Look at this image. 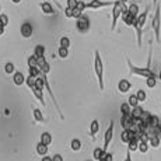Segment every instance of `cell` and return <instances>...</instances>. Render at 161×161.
<instances>
[{
  "label": "cell",
  "instance_id": "1",
  "mask_svg": "<svg viewBox=\"0 0 161 161\" xmlns=\"http://www.w3.org/2000/svg\"><path fill=\"white\" fill-rule=\"evenodd\" d=\"M126 62H128V66H129V70H130L132 74H135V76H139V77H144V79H147V77H151V76H156L154 72L150 69V63H151V49L150 52H148V63L146 67H137L135 66V64L130 62V59H126Z\"/></svg>",
  "mask_w": 161,
  "mask_h": 161
},
{
  "label": "cell",
  "instance_id": "2",
  "mask_svg": "<svg viewBox=\"0 0 161 161\" xmlns=\"http://www.w3.org/2000/svg\"><path fill=\"white\" fill-rule=\"evenodd\" d=\"M148 11H150V7H147L143 13L139 14L137 18H136L135 25H133V28L136 30V35H137V46L139 48H142V41H143V27H144V24H146Z\"/></svg>",
  "mask_w": 161,
  "mask_h": 161
},
{
  "label": "cell",
  "instance_id": "3",
  "mask_svg": "<svg viewBox=\"0 0 161 161\" xmlns=\"http://www.w3.org/2000/svg\"><path fill=\"white\" fill-rule=\"evenodd\" d=\"M94 70H95V76L98 79V86L100 90L104 91V64H103V59L101 55L98 52V49L94 52Z\"/></svg>",
  "mask_w": 161,
  "mask_h": 161
},
{
  "label": "cell",
  "instance_id": "4",
  "mask_svg": "<svg viewBox=\"0 0 161 161\" xmlns=\"http://www.w3.org/2000/svg\"><path fill=\"white\" fill-rule=\"evenodd\" d=\"M128 10V6L126 3L120 2V0H115V4L112 6V24H111V30H115L116 28V24H118V20L122 17V13L123 11Z\"/></svg>",
  "mask_w": 161,
  "mask_h": 161
},
{
  "label": "cell",
  "instance_id": "5",
  "mask_svg": "<svg viewBox=\"0 0 161 161\" xmlns=\"http://www.w3.org/2000/svg\"><path fill=\"white\" fill-rule=\"evenodd\" d=\"M151 27H153L156 41H157V44H158L160 34H161V6H160V3H157V6H156V13H154L153 21H151Z\"/></svg>",
  "mask_w": 161,
  "mask_h": 161
},
{
  "label": "cell",
  "instance_id": "6",
  "mask_svg": "<svg viewBox=\"0 0 161 161\" xmlns=\"http://www.w3.org/2000/svg\"><path fill=\"white\" fill-rule=\"evenodd\" d=\"M115 4V0H91L90 3H87V8L91 10H98V8H104V7H111V6Z\"/></svg>",
  "mask_w": 161,
  "mask_h": 161
},
{
  "label": "cell",
  "instance_id": "7",
  "mask_svg": "<svg viewBox=\"0 0 161 161\" xmlns=\"http://www.w3.org/2000/svg\"><path fill=\"white\" fill-rule=\"evenodd\" d=\"M114 126H115V123H114V120L109 123V126H108V129L105 130V135H104V150L108 151V147H109L111 142H112V137H114Z\"/></svg>",
  "mask_w": 161,
  "mask_h": 161
},
{
  "label": "cell",
  "instance_id": "8",
  "mask_svg": "<svg viewBox=\"0 0 161 161\" xmlns=\"http://www.w3.org/2000/svg\"><path fill=\"white\" fill-rule=\"evenodd\" d=\"M77 30L80 31V32H87V31L90 30V18L87 17V15H80L79 18H77Z\"/></svg>",
  "mask_w": 161,
  "mask_h": 161
},
{
  "label": "cell",
  "instance_id": "9",
  "mask_svg": "<svg viewBox=\"0 0 161 161\" xmlns=\"http://www.w3.org/2000/svg\"><path fill=\"white\" fill-rule=\"evenodd\" d=\"M20 34L23 38H31L34 34V28L31 23H23V25L20 27Z\"/></svg>",
  "mask_w": 161,
  "mask_h": 161
},
{
  "label": "cell",
  "instance_id": "10",
  "mask_svg": "<svg viewBox=\"0 0 161 161\" xmlns=\"http://www.w3.org/2000/svg\"><path fill=\"white\" fill-rule=\"evenodd\" d=\"M133 122H135V119H133L132 114L130 115H122V118H120V126H122V129H132Z\"/></svg>",
  "mask_w": 161,
  "mask_h": 161
},
{
  "label": "cell",
  "instance_id": "11",
  "mask_svg": "<svg viewBox=\"0 0 161 161\" xmlns=\"http://www.w3.org/2000/svg\"><path fill=\"white\" fill-rule=\"evenodd\" d=\"M120 18H122V21H123V23H125L128 27H133V25H135L136 18H137V17H135V15L130 14L128 10H126V11H123V13H122V17H120Z\"/></svg>",
  "mask_w": 161,
  "mask_h": 161
},
{
  "label": "cell",
  "instance_id": "12",
  "mask_svg": "<svg viewBox=\"0 0 161 161\" xmlns=\"http://www.w3.org/2000/svg\"><path fill=\"white\" fill-rule=\"evenodd\" d=\"M130 88H132V83L129 81V80H126V79L119 80V83H118V90H119V92L126 94V92L130 91Z\"/></svg>",
  "mask_w": 161,
  "mask_h": 161
},
{
  "label": "cell",
  "instance_id": "13",
  "mask_svg": "<svg viewBox=\"0 0 161 161\" xmlns=\"http://www.w3.org/2000/svg\"><path fill=\"white\" fill-rule=\"evenodd\" d=\"M31 91H32L34 92V95H35V97H36V100H38L39 101V103H41L42 105H44V107H45V98H44V90H41V88H38V87H36V86L35 84H34V86H31Z\"/></svg>",
  "mask_w": 161,
  "mask_h": 161
},
{
  "label": "cell",
  "instance_id": "14",
  "mask_svg": "<svg viewBox=\"0 0 161 161\" xmlns=\"http://www.w3.org/2000/svg\"><path fill=\"white\" fill-rule=\"evenodd\" d=\"M98 132H100V122H98V119H94L90 125V136L94 139L98 135Z\"/></svg>",
  "mask_w": 161,
  "mask_h": 161
},
{
  "label": "cell",
  "instance_id": "15",
  "mask_svg": "<svg viewBox=\"0 0 161 161\" xmlns=\"http://www.w3.org/2000/svg\"><path fill=\"white\" fill-rule=\"evenodd\" d=\"M39 7H41V10H42V13H44V14L51 15V14H53V13H55L53 6H52L49 2H42L41 4H39Z\"/></svg>",
  "mask_w": 161,
  "mask_h": 161
},
{
  "label": "cell",
  "instance_id": "16",
  "mask_svg": "<svg viewBox=\"0 0 161 161\" xmlns=\"http://www.w3.org/2000/svg\"><path fill=\"white\" fill-rule=\"evenodd\" d=\"M25 77H24V74L21 72H14L13 74V83L15 86H23L24 83H25Z\"/></svg>",
  "mask_w": 161,
  "mask_h": 161
},
{
  "label": "cell",
  "instance_id": "17",
  "mask_svg": "<svg viewBox=\"0 0 161 161\" xmlns=\"http://www.w3.org/2000/svg\"><path fill=\"white\" fill-rule=\"evenodd\" d=\"M105 153H107V151L104 150V147H95L94 148V153H92V157H94L95 161H100L105 156Z\"/></svg>",
  "mask_w": 161,
  "mask_h": 161
},
{
  "label": "cell",
  "instance_id": "18",
  "mask_svg": "<svg viewBox=\"0 0 161 161\" xmlns=\"http://www.w3.org/2000/svg\"><path fill=\"white\" fill-rule=\"evenodd\" d=\"M35 150H36V153H38L41 157H44V156H46V154H48V146H46V144H44L42 142H39V143L36 144Z\"/></svg>",
  "mask_w": 161,
  "mask_h": 161
},
{
  "label": "cell",
  "instance_id": "19",
  "mask_svg": "<svg viewBox=\"0 0 161 161\" xmlns=\"http://www.w3.org/2000/svg\"><path fill=\"white\" fill-rule=\"evenodd\" d=\"M41 142L46 146H49V144H52V142H53V139H52V135L49 132H44L41 135Z\"/></svg>",
  "mask_w": 161,
  "mask_h": 161
},
{
  "label": "cell",
  "instance_id": "20",
  "mask_svg": "<svg viewBox=\"0 0 161 161\" xmlns=\"http://www.w3.org/2000/svg\"><path fill=\"white\" fill-rule=\"evenodd\" d=\"M143 114H144V109L142 107H135V108H132V116L135 118V119H137V118H142L143 116Z\"/></svg>",
  "mask_w": 161,
  "mask_h": 161
},
{
  "label": "cell",
  "instance_id": "21",
  "mask_svg": "<svg viewBox=\"0 0 161 161\" xmlns=\"http://www.w3.org/2000/svg\"><path fill=\"white\" fill-rule=\"evenodd\" d=\"M32 114H34V119H35L36 122H39V123L45 122V119H44V115H42L41 109H38V108H34V109H32Z\"/></svg>",
  "mask_w": 161,
  "mask_h": 161
},
{
  "label": "cell",
  "instance_id": "22",
  "mask_svg": "<svg viewBox=\"0 0 161 161\" xmlns=\"http://www.w3.org/2000/svg\"><path fill=\"white\" fill-rule=\"evenodd\" d=\"M139 142H140V140H139L137 137L132 139V140L128 143V150H130L132 153H133V151H136V150H139Z\"/></svg>",
  "mask_w": 161,
  "mask_h": 161
},
{
  "label": "cell",
  "instance_id": "23",
  "mask_svg": "<svg viewBox=\"0 0 161 161\" xmlns=\"http://www.w3.org/2000/svg\"><path fill=\"white\" fill-rule=\"evenodd\" d=\"M148 143H150V146L154 147V148L160 147L161 137H158V136H150V137H148Z\"/></svg>",
  "mask_w": 161,
  "mask_h": 161
},
{
  "label": "cell",
  "instance_id": "24",
  "mask_svg": "<svg viewBox=\"0 0 161 161\" xmlns=\"http://www.w3.org/2000/svg\"><path fill=\"white\" fill-rule=\"evenodd\" d=\"M148 146H150V143H148V139L140 140V142H139V151H140V153H147Z\"/></svg>",
  "mask_w": 161,
  "mask_h": 161
},
{
  "label": "cell",
  "instance_id": "25",
  "mask_svg": "<svg viewBox=\"0 0 161 161\" xmlns=\"http://www.w3.org/2000/svg\"><path fill=\"white\" fill-rule=\"evenodd\" d=\"M120 114L122 115H130L132 114V107L129 103H123L120 105Z\"/></svg>",
  "mask_w": 161,
  "mask_h": 161
},
{
  "label": "cell",
  "instance_id": "26",
  "mask_svg": "<svg viewBox=\"0 0 161 161\" xmlns=\"http://www.w3.org/2000/svg\"><path fill=\"white\" fill-rule=\"evenodd\" d=\"M34 55H35L36 58L45 56V46L44 45H36L35 48H34Z\"/></svg>",
  "mask_w": 161,
  "mask_h": 161
},
{
  "label": "cell",
  "instance_id": "27",
  "mask_svg": "<svg viewBox=\"0 0 161 161\" xmlns=\"http://www.w3.org/2000/svg\"><path fill=\"white\" fill-rule=\"evenodd\" d=\"M70 148H72L73 151H79L80 148H81V140H80V139H73V140L70 142Z\"/></svg>",
  "mask_w": 161,
  "mask_h": 161
},
{
  "label": "cell",
  "instance_id": "28",
  "mask_svg": "<svg viewBox=\"0 0 161 161\" xmlns=\"http://www.w3.org/2000/svg\"><path fill=\"white\" fill-rule=\"evenodd\" d=\"M28 74L36 79V77L41 76V67H39V66H36V67H28Z\"/></svg>",
  "mask_w": 161,
  "mask_h": 161
},
{
  "label": "cell",
  "instance_id": "29",
  "mask_svg": "<svg viewBox=\"0 0 161 161\" xmlns=\"http://www.w3.org/2000/svg\"><path fill=\"white\" fill-rule=\"evenodd\" d=\"M146 86L148 88H154L157 86V76H151L146 79Z\"/></svg>",
  "mask_w": 161,
  "mask_h": 161
},
{
  "label": "cell",
  "instance_id": "30",
  "mask_svg": "<svg viewBox=\"0 0 161 161\" xmlns=\"http://www.w3.org/2000/svg\"><path fill=\"white\" fill-rule=\"evenodd\" d=\"M128 11L135 15V17H137L139 15V6L136 4V3H130V4L128 6Z\"/></svg>",
  "mask_w": 161,
  "mask_h": 161
},
{
  "label": "cell",
  "instance_id": "31",
  "mask_svg": "<svg viewBox=\"0 0 161 161\" xmlns=\"http://www.w3.org/2000/svg\"><path fill=\"white\" fill-rule=\"evenodd\" d=\"M128 103L130 104V107H132V108H135V107H137L140 101H139L137 95H136V94H132V95H129V100H128Z\"/></svg>",
  "mask_w": 161,
  "mask_h": 161
},
{
  "label": "cell",
  "instance_id": "32",
  "mask_svg": "<svg viewBox=\"0 0 161 161\" xmlns=\"http://www.w3.org/2000/svg\"><path fill=\"white\" fill-rule=\"evenodd\" d=\"M27 63H28V67H36L38 66V58L35 55H32V56L27 59Z\"/></svg>",
  "mask_w": 161,
  "mask_h": 161
},
{
  "label": "cell",
  "instance_id": "33",
  "mask_svg": "<svg viewBox=\"0 0 161 161\" xmlns=\"http://www.w3.org/2000/svg\"><path fill=\"white\" fill-rule=\"evenodd\" d=\"M58 55L60 59H66L67 56H69V48H63V46H60L58 51Z\"/></svg>",
  "mask_w": 161,
  "mask_h": 161
},
{
  "label": "cell",
  "instance_id": "34",
  "mask_svg": "<svg viewBox=\"0 0 161 161\" xmlns=\"http://www.w3.org/2000/svg\"><path fill=\"white\" fill-rule=\"evenodd\" d=\"M4 72L7 74H14L15 69H14V63H11V62H7V63L4 64Z\"/></svg>",
  "mask_w": 161,
  "mask_h": 161
},
{
  "label": "cell",
  "instance_id": "35",
  "mask_svg": "<svg viewBox=\"0 0 161 161\" xmlns=\"http://www.w3.org/2000/svg\"><path fill=\"white\" fill-rule=\"evenodd\" d=\"M136 95H137V98H139V101H140V103H144V101L147 100V94H146V91H144V90H139V91L136 92Z\"/></svg>",
  "mask_w": 161,
  "mask_h": 161
},
{
  "label": "cell",
  "instance_id": "36",
  "mask_svg": "<svg viewBox=\"0 0 161 161\" xmlns=\"http://www.w3.org/2000/svg\"><path fill=\"white\" fill-rule=\"evenodd\" d=\"M35 86H36V87H38V88L44 90V88H45V81H44V77H42V76L36 77V79H35Z\"/></svg>",
  "mask_w": 161,
  "mask_h": 161
},
{
  "label": "cell",
  "instance_id": "37",
  "mask_svg": "<svg viewBox=\"0 0 161 161\" xmlns=\"http://www.w3.org/2000/svg\"><path fill=\"white\" fill-rule=\"evenodd\" d=\"M59 44H60V46H63V48H70V39L67 36H62Z\"/></svg>",
  "mask_w": 161,
  "mask_h": 161
},
{
  "label": "cell",
  "instance_id": "38",
  "mask_svg": "<svg viewBox=\"0 0 161 161\" xmlns=\"http://www.w3.org/2000/svg\"><path fill=\"white\" fill-rule=\"evenodd\" d=\"M0 23H2V25L7 27V25H8V17H7V15L0 13Z\"/></svg>",
  "mask_w": 161,
  "mask_h": 161
},
{
  "label": "cell",
  "instance_id": "39",
  "mask_svg": "<svg viewBox=\"0 0 161 161\" xmlns=\"http://www.w3.org/2000/svg\"><path fill=\"white\" fill-rule=\"evenodd\" d=\"M100 161H114V154L112 153H108V151H107V153H105V156Z\"/></svg>",
  "mask_w": 161,
  "mask_h": 161
},
{
  "label": "cell",
  "instance_id": "40",
  "mask_svg": "<svg viewBox=\"0 0 161 161\" xmlns=\"http://www.w3.org/2000/svg\"><path fill=\"white\" fill-rule=\"evenodd\" d=\"M79 10H81V11H84L86 8H87V3L86 2H81V0H79V3H77V6H76Z\"/></svg>",
  "mask_w": 161,
  "mask_h": 161
},
{
  "label": "cell",
  "instance_id": "41",
  "mask_svg": "<svg viewBox=\"0 0 161 161\" xmlns=\"http://www.w3.org/2000/svg\"><path fill=\"white\" fill-rule=\"evenodd\" d=\"M64 15L67 18H73V8L72 7H66L64 8Z\"/></svg>",
  "mask_w": 161,
  "mask_h": 161
},
{
  "label": "cell",
  "instance_id": "42",
  "mask_svg": "<svg viewBox=\"0 0 161 161\" xmlns=\"http://www.w3.org/2000/svg\"><path fill=\"white\" fill-rule=\"evenodd\" d=\"M80 15H83V11L79 10L77 7H74V8H73V18H79Z\"/></svg>",
  "mask_w": 161,
  "mask_h": 161
},
{
  "label": "cell",
  "instance_id": "43",
  "mask_svg": "<svg viewBox=\"0 0 161 161\" xmlns=\"http://www.w3.org/2000/svg\"><path fill=\"white\" fill-rule=\"evenodd\" d=\"M67 7H72V8H74L77 6V3H79V0H67Z\"/></svg>",
  "mask_w": 161,
  "mask_h": 161
},
{
  "label": "cell",
  "instance_id": "44",
  "mask_svg": "<svg viewBox=\"0 0 161 161\" xmlns=\"http://www.w3.org/2000/svg\"><path fill=\"white\" fill-rule=\"evenodd\" d=\"M123 161H132V151L130 150L126 151V157H125V160Z\"/></svg>",
  "mask_w": 161,
  "mask_h": 161
},
{
  "label": "cell",
  "instance_id": "45",
  "mask_svg": "<svg viewBox=\"0 0 161 161\" xmlns=\"http://www.w3.org/2000/svg\"><path fill=\"white\" fill-rule=\"evenodd\" d=\"M52 160H53V161H64L63 157H62L60 154H55V156L52 157Z\"/></svg>",
  "mask_w": 161,
  "mask_h": 161
},
{
  "label": "cell",
  "instance_id": "46",
  "mask_svg": "<svg viewBox=\"0 0 161 161\" xmlns=\"http://www.w3.org/2000/svg\"><path fill=\"white\" fill-rule=\"evenodd\" d=\"M41 161H53V160H52V157H49V156H44Z\"/></svg>",
  "mask_w": 161,
  "mask_h": 161
},
{
  "label": "cell",
  "instance_id": "47",
  "mask_svg": "<svg viewBox=\"0 0 161 161\" xmlns=\"http://www.w3.org/2000/svg\"><path fill=\"white\" fill-rule=\"evenodd\" d=\"M4 28H6L4 25H0V35H3V34H4Z\"/></svg>",
  "mask_w": 161,
  "mask_h": 161
},
{
  "label": "cell",
  "instance_id": "48",
  "mask_svg": "<svg viewBox=\"0 0 161 161\" xmlns=\"http://www.w3.org/2000/svg\"><path fill=\"white\" fill-rule=\"evenodd\" d=\"M11 3H14V4H20L21 0H11Z\"/></svg>",
  "mask_w": 161,
  "mask_h": 161
},
{
  "label": "cell",
  "instance_id": "49",
  "mask_svg": "<svg viewBox=\"0 0 161 161\" xmlns=\"http://www.w3.org/2000/svg\"><path fill=\"white\" fill-rule=\"evenodd\" d=\"M157 3H158V0H153V4H154V7L157 6Z\"/></svg>",
  "mask_w": 161,
  "mask_h": 161
},
{
  "label": "cell",
  "instance_id": "50",
  "mask_svg": "<svg viewBox=\"0 0 161 161\" xmlns=\"http://www.w3.org/2000/svg\"><path fill=\"white\" fill-rule=\"evenodd\" d=\"M158 79L161 80V70H160V73H158Z\"/></svg>",
  "mask_w": 161,
  "mask_h": 161
},
{
  "label": "cell",
  "instance_id": "51",
  "mask_svg": "<svg viewBox=\"0 0 161 161\" xmlns=\"http://www.w3.org/2000/svg\"><path fill=\"white\" fill-rule=\"evenodd\" d=\"M120 2H123V3H128V2H129V0H120Z\"/></svg>",
  "mask_w": 161,
  "mask_h": 161
},
{
  "label": "cell",
  "instance_id": "52",
  "mask_svg": "<svg viewBox=\"0 0 161 161\" xmlns=\"http://www.w3.org/2000/svg\"><path fill=\"white\" fill-rule=\"evenodd\" d=\"M87 161H95V160H87Z\"/></svg>",
  "mask_w": 161,
  "mask_h": 161
}]
</instances>
